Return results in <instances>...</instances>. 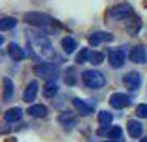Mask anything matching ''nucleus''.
<instances>
[{
  "mask_svg": "<svg viewBox=\"0 0 147 142\" xmlns=\"http://www.w3.org/2000/svg\"><path fill=\"white\" fill-rule=\"evenodd\" d=\"M32 50L41 58H47V60L55 58V50L47 36H41V35L32 36Z\"/></svg>",
  "mask_w": 147,
  "mask_h": 142,
  "instance_id": "f257e3e1",
  "label": "nucleus"
},
{
  "mask_svg": "<svg viewBox=\"0 0 147 142\" xmlns=\"http://www.w3.org/2000/svg\"><path fill=\"white\" fill-rule=\"evenodd\" d=\"M81 79L86 84L88 88L91 89H101L106 84V76L102 75L101 71H94V69H88L81 75Z\"/></svg>",
  "mask_w": 147,
  "mask_h": 142,
  "instance_id": "f03ea898",
  "label": "nucleus"
},
{
  "mask_svg": "<svg viewBox=\"0 0 147 142\" xmlns=\"http://www.w3.org/2000/svg\"><path fill=\"white\" fill-rule=\"evenodd\" d=\"M33 71L36 76H40V78L47 79V81H53V79H56V76H58V68L55 66L53 63H40V65H35Z\"/></svg>",
  "mask_w": 147,
  "mask_h": 142,
  "instance_id": "7ed1b4c3",
  "label": "nucleus"
},
{
  "mask_svg": "<svg viewBox=\"0 0 147 142\" xmlns=\"http://www.w3.org/2000/svg\"><path fill=\"white\" fill-rule=\"evenodd\" d=\"M25 22L33 25V27H45L48 23H51V18L45 13H40V12H30V13H25Z\"/></svg>",
  "mask_w": 147,
  "mask_h": 142,
  "instance_id": "20e7f679",
  "label": "nucleus"
},
{
  "mask_svg": "<svg viewBox=\"0 0 147 142\" xmlns=\"http://www.w3.org/2000/svg\"><path fill=\"white\" fill-rule=\"evenodd\" d=\"M132 13V8L129 3H119V5H114L111 10H109V17L114 18V20H122L129 15Z\"/></svg>",
  "mask_w": 147,
  "mask_h": 142,
  "instance_id": "39448f33",
  "label": "nucleus"
},
{
  "mask_svg": "<svg viewBox=\"0 0 147 142\" xmlns=\"http://www.w3.org/2000/svg\"><path fill=\"white\" fill-rule=\"evenodd\" d=\"M142 84V78L137 71H131L124 76V86H126L129 91H137Z\"/></svg>",
  "mask_w": 147,
  "mask_h": 142,
  "instance_id": "423d86ee",
  "label": "nucleus"
},
{
  "mask_svg": "<svg viewBox=\"0 0 147 142\" xmlns=\"http://www.w3.org/2000/svg\"><path fill=\"white\" fill-rule=\"evenodd\" d=\"M107 58H109V65L113 68H121V66H124V63H126L124 50H109Z\"/></svg>",
  "mask_w": 147,
  "mask_h": 142,
  "instance_id": "0eeeda50",
  "label": "nucleus"
},
{
  "mask_svg": "<svg viewBox=\"0 0 147 142\" xmlns=\"http://www.w3.org/2000/svg\"><path fill=\"white\" fill-rule=\"evenodd\" d=\"M109 104H111L114 109H124L131 104V98L127 94H122V93H114V94L109 98Z\"/></svg>",
  "mask_w": 147,
  "mask_h": 142,
  "instance_id": "6e6552de",
  "label": "nucleus"
},
{
  "mask_svg": "<svg viewBox=\"0 0 147 142\" xmlns=\"http://www.w3.org/2000/svg\"><path fill=\"white\" fill-rule=\"evenodd\" d=\"M73 104H74V108L80 111L81 116H91L94 112V102H91V101L76 98V99H73Z\"/></svg>",
  "mask_w": 147,
  "mask_h": 142,
  "instance_id": "1a4fd4ad",
  "label": "nucleus"
},
{
  "mask_svg": "<svg viewBox=\"0 0 147 142\" xmlns=\"http://www.w3.org/2000/svg\"><path fill=\"white\" fill-rule=\"evenodd\" d=\"M129 58L132 63H137V65H146L147 63V50L146 46H134L129 53Z\"/></svg>",
  "mask_w": 147,
  "mask_h": 142,
  "instance_id": "9d476101",
  "label": "nucleus"
},
{
  "mask_svg": "<svg viewBox=\"0 0 147 142\" xmlns=\"http://www.w3.org/2000/svg\"><path fill=\"white\" fill-rule=\"evenodd\" d=\"M113 40H114V35L106 33V32H96V33H93L89 36V43L93 46H98L102 41H113Z\"/></svg>",
  "mask_w": 147,
  "mask_h": 142,
  "instance_id": "9b49d317",
  "label": "nucleus"
},
{
  "mask_svg": "<svg viewBox=\"0 0 147 142\" xmlns=\"http://www.w3.org/2000/svg\"><path fill=\"white\" fill-rule=\"evenodd\" d=\"M36 94H38V83L32 81L28 84V88L25 89V93H23V99H25V102H33Z\"/></svg>",
  "mask_w": 147,
  "mask_h": 142,
  "instance_id": "f8f14e48",
  "label": "nucleus"
},
{
  "mask_svg": "<svg viewBox=\"0 0 147 142\" xmlns=\"http://www.w3.org/2000/svg\"><path fill=\"white\" fill-rule=\"evenodd\" d=\"M127 131H129V135L132 139H137V137L142 135V124L139 121H136V119H131L127 122Z\"/></svg>",
  "mask_w": 147,
  "mask_h": 142,
  "instance_id": "ddd939ff",
  "label": "nucleus"
},
{
  "mask_svg": "<svg viewBox=\"0 0 147 142\" xmlns=\"http://www.w3.org/2000/svg\"><path fill=\"white\" fill-rule=\"evenodd\" d=\"M23 117V111H22V108H12L8 109L7 112L3 114V119L7 122H18Z\"/></svg>",
  "mask_w": 147,
  "mask_h": 142,
  "instance_id": "4468645a",
  "label": "nucleus"
},
{
  "mask_svg": "<svg viewBox=\"0 0 147 142\" xmlns=\"http://www.w3.org/2000/svg\"><path fill=\"white\" fill-rule=\"evenodd\" d=\"M13 93H15L13 81H12L10 78H3V101L8 102L13 98Z\"/></svg>",
  "mask_w": 147,
  "mask_h": 142,
  "instance_id": "2eb2a0df",
  "label": "nucleus"
},
{
  "mask_svg": "<svg viewBox=\"0 0 147 142\" xmlns=\"http://www.w3.org/2000/svg\"><path fill=\"white\" fill-rule=\"evenodd\" d=\"M8 55H10V58L13 61H22L25 58V51H23L17 43H10V45H8Z\"/></svg>",
  "mask_w": 147,
  "mask_h": 142,
  "instance_id": "dca6fc26",
  "label": "nucleus"
},
{
  "mask_svg": "<svg viewBox=\"0 0 147 142\" xmlns=\"http://www.w3.org/2000/svg\"><path fill=\"white\" fill-rule=\"evenodd\" d=\"M58 122L63 124L65 127L71 129L74 124H76V117H74L73 112H63V114H60V117H58Z\"/></svg>",
  "mask_w": 147,
  "mask_h": 142,
  "instance_id": "f3484780",
  "label": "nucleus"
},
{
  "mask_svg": "<svg viewBox=\"0 0 147 142\" xmlns=\"http://www.w3.org/2000/svg\"><path fill=\"white\" fill-rule=\"evenodd\" d=\"M61 46H63V51L66 55H71L78 48V43H76V40H74L73 36H66V38H63V41H61Z\"/></svg>",
  "mask_w": 147,
  "mask_h": 142,
  "instance_id": "a211bd4d",
  "label": "nucleus"
},
{
  "mask_svg": "<svg viewBox=\"0 0 147 142\" xmlns=\"http://www.w3.org/2000/svg\"><path fill=\"white\" fill-rule=\"evenodd\" d=\"M28 114L32 117H45L48 114V109L41 104H33L32 108H28Z\"/></svg>",
  "mask_w": 147,
  "mask_h": 142,
  "instance_id": "6ab92c4d",
  "label": "nucleus"
},
{
  "mask_svg": "<svg viewBox=\"0 0 147 142\" xmlns=\"http://www.w3.org/2000/svg\"><path fill=\"white\" fill-rule=\"evenodd\" d=\"M56 93H58V84L55 81H48L43 88V96L45 98H53Z\"/></svg>",
  "mask_w": 147,
  "mask_h": 142,
  "instance_id": "aec40b11",
  "label": "nucleus"
},
{
  "mask_svg": "<svg viewBox=\"0 0 147 142\" xmlns=\"http://www.w3.org/2000/svg\"><path fill=\"white\" fill-rule=\"evenodd\" d=\"M15 25H17V18H13V17H5L0 20V30L2 32H7L10 28H13Z\"/></svg>",
  "mask_w": 147,
  "mask_h": 142,
  "instance_id": "412c9836",
  "label": "nucleus"
},
{
  "mask_svg": "<svg viewBox=\"0 0 147 142\" xmlns=\"http://www.w3.org/2000/svg\"><path fill=\"white\" fill-rule=\"evenodd\" d=\"M113 117H114V116L111 114L109 111H101L99 114H98V121H99L101 126H111Z\"/></svg>",
  "mask_w": 147,
  "mask_h": 142,
  "instance_id": "4be33fe9",
  "label": "nucleus"
},
{
  "mask_svg": "<svg viewBox=\"0 0 147 142\" xmlns=\"http://www.w3.org/2000/svg\"><path fill=\"white\" fill-rule=\"evenodd\" d=\"M106 135L109 139H121V135H122V129L119 126H111V127L107 129Z\"/></svg>",
  "mask_w": 147,
  "mask_h": 142,
  "instance_id": "5701e85b",
  "label": "nucleus"
},
{
  "mask_svg": "<svg viewBox=\"0 0 147 142\" xmlns=\"http://www.w3.org/2000/svg\"><path fill=\"white\" fill-rule=\"evenodd\" d=\"M89 55H91V51H89L88 48H83V50H81L80 53H78V56H76V63L83 65V63L89 61Z\"/></svg>",
  "mask_w": 147,
  "mask_h": 142,
  "instance_id": "b1692460",
  "label": "nucleus"
},
{
  "mask_svg": "<svg viewBox=\"0 0 147 142\" xmlns=\"http://www.w3.org/2000/svg\"><path fill=\"white\" fill-rule=\"evenodd\" d=\"M102 61H104V55L98 53V51H91V55H89V63L91 65H101Z\"/></svg>",
  "mask_w": 147,
  "mask_h": 142,
  "instance_id": "393cba45",
  "label": "nucleus"
},
{
  "mask_svg": "<svg viewBox=\"0 0 147 142\" xmlns=\"http://www.w3.org/2000/svg\"><path fill=\"white\" fill-rule=\"evenodd\" d=\"M66 78H65V81L66 84H74L76 83V76H74V68H68L66 69Z\"/></svg>",
  "mask_w": 147,
  "mask_h": 142,
  "instance_id": "a878e982",
  "label": "nucleus"
},
{
  "mask_svg": "<svg viewBox=\"0 0 147 142\" xmlns=\"http://www.w3.org/2000/svg\"><path fill=\"white\" fill-rule=\"evenodd\" d=\"M136 114H137V117L147 119V104H139L137 109H136Z\"/></svg>",
  "mask_w": 147,
  "mask_h": 142,
  "instance_id": "bb28decb",
  "label": "nucleus"
},
{
  "mask_svg": "<svg viewBox=\"0 0 147 142\" xmlns=\"http://www.w3.org/2000/svg\"><path fill=\"white\" fill-rule=\"evenodd\" d=\"M140 142H147V137H144V139H142V141H140Z\"/></svg>",
  "mask_w": 147,
  "mask_h": 142,
  "instance_id": "cd10ccee",
  "label": "nucleus"
},
{
  "mask_svg": "<svg viewBox=\"0 0 147 142\" xmlns=\"http://www.w3.org/2000/svg\"><path fill=\"white\" fill-rule=\"evenodd\" d=\"M106 142H116V141H106Z\"/></svg>",
  "mask_w": 147,
  "mask_h": 142,
  "instance_id": "c85d7f7f",
  "label": "nucleus"
}]
</instances>
